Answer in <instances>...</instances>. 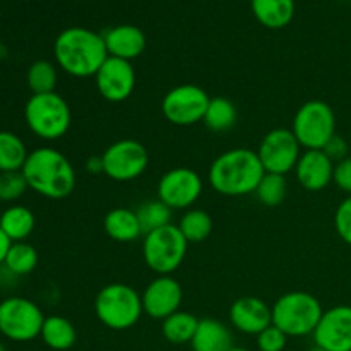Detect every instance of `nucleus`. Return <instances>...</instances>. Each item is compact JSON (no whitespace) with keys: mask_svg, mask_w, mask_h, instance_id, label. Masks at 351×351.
Instances as JSON below:
<instances>
[{"mask_svg":"<svg viewBox=\"0 0 351 351\" xmlns=\"http://www.w3.org/2000/svg\"><path fill=\"white\" fill-rule=\"evenodd\" d=\"M57 67L77 79L95 77L108 58L103 34L82 26L65 27L53 41Z\"/></svg>","mask_w":351,"mask_h":351,"instance_id":"f257e3e1","label":"nucleus"},{"mask_svg":"<svg viewBox=\"0 0 351 351\" xmlns=\"http://www.w3.org/2000/svg\"><path fill=\"white\" fill-rule=\"evenodd\" d=\"M266 175L257 151L233 147L215 158L208 171V182L218 194L226 197H242L254 194Z\"/></svg>","mask_w":351,"mask_h":351,"instance_id":"f03ea898","label":"nucleus"},{"mask_svg":"<svg viewBox=\"0 0 351 351\" xmlns=\"http://www.w3.org/2000/svg\"><path fill=\"white\" fill-rule=\"evenodd\" d=\"M23 175L27 187L41 197H69L75 189V170L69 158L53 147H38L31 151L23 167Z\"/></svg>","mask_w":351,"mask_h":351,"instance_id":"7ed1b4c3","label":"nucleus"},{"mask_svg":"<svg viewBox=\"0 0 351 351\" xmlns=\"http://www.w3.org/2000/svg\"><path fill=\"white\" fill-rule=\"evenodd\" d=\"M95 314L105 328L112 331H127L143 317V298L130 285L110 283L96 295Z\"/></svg>","mask_w":351,"mask_h":351,"instance_id":"20e7f679","label":"nucleus"},{"mask_svg":"<svg viewBox=\"0 0 351 351\" xmlns=\"http://www.w3.org/2000/svg\"><path fill=\"white\" fill-rule=\"evenodd\" d=\"M321 302L307 291H288L281 295L271 307L273 326L288 338H304L314 335L322 317Z\"/></svg>","mask_w":351,"mask_h":351,"instance_id":"39448f33","label":"nucleus"},{"mask_svg":"<svg viewBox=\"0 0 351 351\" xmlns=\"http://www.w3.org/2000/svg\"><path fill=\"white\" fill-rule=\"evenodd\" d=\"M24 120L27 129L36 137L58 141L71 129V106L57 91L31 95L24 105Z\"/></svg>","mask_w":351,"mask_h":351,"instance_id":"423d86ee","label":"nucleus"},{"mask_svg":"<svg viewBox=\"0 0 351 351\" xmlns=\"http://www.w3.org/2000/svg\"><path fill=\"white\" fill-rule=\"evenodd\" d=\"M189 242L177 225H167L144 235L143 259L158 276L175 273L187 256Z\"/></svg>","mask_w":351,"mask_h":351,"instance_id":"0eeeda50","label":"nucleus"},{"mask_svg":"<svg viewBox=\"0 0 351 351\" xmlns=\"http://www.w3.org/2000/svg\"><path fill=\"white\" fill-rule=\"evenodd\" d=\"M291 132L300 146L307 149H324L336 136V115L331 105L322 99H311L297 110Z\"/></svg>","mask_w":351,"mask_h":351,"instance_id":"6e6552de","label":"nucleus"},{"mask_svg":"<svg viewBox=\"0 0 351 351\" xmlns=\"http://www.w3.org/2000/svg\"><path fill=\"white\" fill-rule=\"evenodd\" d=\"M45 314L33 300L9 297L0 302V335L16 343L33 341L41 335Z\"/></svg>","mask_w":351,"mask_h":351,"instance_id":"1a4fd4ad","label":"nucleus"},{"mask_svg":"<svg viewBox=\"0 0 351 351\" xmlns=\"http://www.w3.org/2000/svg\"><path fill=\"white\" fill-rule=\"evenodd\" d=\"M101 160L103 175L115 182H132L147 170L149 153L139 141L120 139L103 151Z\"/></svg>","mask_w":351,"mask_h":351,"instance_id":"9d476101","label":"nucleus"},{"mask_svg":"<svg viewBox=\"0 0 351 351\" xmlns=\"http://www.w3.org/2000/svg\"><path fill=\"white\" fill-rule=\"evenodd\" d=\"M209 99L211 98L201 86H175L161 99V113L173 125L191 127L204 120Z\"/></svg>","mask_w":351,"mask_h":351,"instance_id":"9b49d317","label":"nucleus"},{"mask_svg":"<svg viewBox=\"0 0 351 351\" xmlns=\"http://www.w3.org/2000/svg\"><path fill=\"white\" fill-rule=\"evenodd\" d=\"M266 173L285 175L295 170L302 156V146L291 129H273L263 137L257 149Z\"/></svg>","mask_w":351,"mask_h":351,"instance_id":"f8f14e48","label":"nucleus"},{"mask_svg":"<svg viewBox=\"0 0 351 351\" xmlns=\"http://www.w3.org/2000/svg\"><path fill=\"white\" fill-rule=\"evenodd\" d=\"M202 177L187 167L171 168L161 175L158 182V199L163 201L171 211H187L201 197Z\"/></svg>","mask_w":351,"mask_h":351,"instance_id":"ddd939ff","label":"nucleus"},{"mask_svg":"<svg viewBox=\"0 0 351 351\" xmlns=\"http://www.w3.org/2000/svg\"><path fill=\"white\" fill-rule=\"evenodd\" d=\"M95 82L103 99L122 103L129 99L136 89V69L132 67V62L108 57L96 72Z\"/></svg>","mask_w":351,"mask_h":351,"instance_id":"4468645a","label":"nucleus"},{"mask_svg":"<svg viewBox=\"0 0 351 351\" xmlns=\"http://www.w3.org/2000/svg\"><path fill=\"white\" fill-rule=\"evenodd\" d=\"M141 298H143L144 314L156 321H165L171 314L180 311L184 290L171 274H167V276H156L153 281H149L141 293Z\"/></svg>","mask_w":351,"mask_h":351,"instance_id":"2eb2a0df","label":"nucleus"},{"mask_svg":"<svg viewBox=\"0 0 351 351\" xmlns=\"http://www.w3.org/2000/svg\"><path fill=\"white\" fill-rule=\"evenodd\" d=\"M312 336L314 345L326 351H351V305H336L322 312Z\"/></svg>","mask_w":351,"mask_h":351,"instance_id":"dca6fc26","label":"nucleus"},{"mask_svg":"<svg viewBox=\"0 0 351 351\" xmlns=\"http://www.w3.org/2000/svg\"><path fill=\"white\" fill-rule=\"evenodd\" d=\"M293 171L300 187L308 192H321L332 184L335 161L322 149H307L302 153Z\"/></svg>","mask_w":351,"mask_h":351,"instance_id":"f3484780","label":"nucleus"},{"mask_svg":"<svg viewBox=\"0 0 351 351\" xmlns=\"http://www.w3.org/2000/svg\"><path fill=\"white\" fill-rule=\"evenodd\" d=\"M230 322L243 335L257 336L273 324L271 307L257 297H240L230 307Z\"/></svg>","mask_w":351,"mask_h":351,"instance_id":"a211bd4d","label":"nucleus"},{"mask_svg":"<svg viewBox=\"0 0 351 351\" xmlns=\"http://www.w3.org/2000/svg\"><path fill=\"white\" fill-rule=\"evenodd\" d=\"M103 40H105L108 57H117L129 62L141 57L147 45L146 34L134 24H120V26L110 27L103 33Z\"/></svg>","mask_w":351,"mask_h":351,"instance_id":"6ab92c4d","label":"nucleus"},{"mask_svg":"<svg viewBox=\"0 0 351 351\" xmlns=\"http://www.w3.org/2000/svg\"><path fill=\"white\" fill-rule=\"evenodd\" d=\"M191 346L192 351H228L233 346L232 331L218 319H199Z\"/></svg>","mask_w":351,"mask_h":351,"instance_id":"aec40b11","label":"nucleus"},{"mask_svg":"<svg viewBox=\"0 0 351 351\" xmlns=\"http://www.w3.org/2000/svg\"><path fill=\"white\" fill-rule=\"evenodd\" d=\"M257 23L267 29H283L295 16V0H250Z\"/></svg>","mask_w":351,"mask_h":351,"instance_id":"412c9836","label":"nucleus"},{"mask_svg":"<svg viewBox=\"0 0 351 351\" xmlns=\"http://www.w3.org/2000/svg\"><path fill=\"white\" fill-rule=\"evenodd\" d=\"M103 230L112 240L120 243H129L143 237L139 218L136 211L129 208H115L106 213L103 219Z\"/></svg>","mask_w":351,"mask_h":351,"instance_id":"4be33fe9","label":"nucleus"},{"mask_svg":"<svg viewBox=\"0 0 351 351\" xmlns=\"http://www.w3.org/2000/svg\"><path fill=\"white\" fill-rule=\"evenodd\" d=\"M40 338L50 350L67 351L77 341V331L67 317L48 315V317H45Z\"/></svg>","mask_w":351,"mask_h":351,"instance_id":"5701e85b","label":"nucleus"},{"mask_svg":"<svg viewBox=\"0 0 351 351\" xmlns=\"http://www.w3.org/2000/svg\"><path fill=\"white\" fill-rule=\"evenodd\" d=\"M36 219L33 211L26 206H9L0 215V228L9 237L10 242H26L27 237L33 233Z\"/></svg>","mask_w":351,"mask_h":351,"instance_id":"b1692460","label":"nucleus"},{"mask_svg":"<svg viewBox=\"0 0 351 351\" xmlns=\"http://www.w3.org/2000/svg\"><path fill=\"white\" fill-rule=\"evenodd\" d=\"M237 119H239V112H237L235 103L225 96H215V98L209 99L202 122L209 130L219 134L235 127Z\"/></svg>","mask_w":351,"mask_h":351,"instance_id":"393cba45","label":"nucleus"},{"mask_svg":"<svg viewBox=\"0 0 351 351\" xmlns=\"http://www.w3.org/2000/svg\"><path fill=\"white\" fill-rule=\"evenodd\" d=\"M27 156H29V151L17 134L10 130H0V173L21 171Z\"/></svg>","mask_w":351,"mask_h":351,"instance_id":"a878e982","label":"nucleus"},{"mask_svg":"<svg viewBox=\"0 0 351 351\" xmlns=\"http://www.w3.org/2000/svg\"><path fill=\"white\" fill-rule=\"evenodd\" d=\"M199 326V319L194 314L185 311H178L167 317L161 326V332L167 341L171 345H187L192 341L195 329Z\"/></svg>","mask_w":351,"mask_h":351,"instance_id":"bb28decb","label":"nucleus"},{"mask_svg":"<svg viewBox=\"0 0 351 351\" xmlns=\"http://www.w3.org/2000/svg\"><path fill=\"white\" fill-rule=\"evenodd\" d=\"M182 235L189 243L204 242L213 232V218L204 209H187L178 223Z\"/></svg>","mask_w":351,"mask_h":351,"instance_id":"cd10ccee","label":"nucleus"},{"mask_svg":"<svg viewBox=\"0 0 351 351\" xmlns=\"http://www.w3.org/2000/svg\"><path fill=\"white\" fill-rule=\"evenodd\" d=\"M3 266L16 276H26L38 266V250L27 242H12L7 252Z\"/></svg>","mask_w":351,"mask_h":351,"instance_id":"c85d7f7f","label":"nucleus"},{"mask_svg":"<svg viewBox=\"0 0 351 351\" xmlns=\"http://www.w3.org/2000/svg\"><path fill=\"white\" fill-rule=\"evenodd\" d=\"M58 81L57 64L50 60H36L29 65L26 72L27 88L33 95H43V93H53Z\"/></svg>","mask_w":351,"mask_h":351,"instance_id":"c756f323","label":"nucleus"},{"mask_svg":"<svg viewBox=\"0 0 351 351\" xmlns=\"http://www.w3.org/2000/svg\"><path fill=\"white\" fill-rule=\"evenodd\" d=\"M171 213L173 211H171L163 201H160V199H153V201L143 202L136 211L137 218H139L141 230H143V235L170 225Z\"/></svg>","mask_w":351,"mask_h":351,"instance_id":"7c9ffc66","label":"nucleus"},{"mask_svg":"<svg viewBox=\"0 0 351 351\" xmlns=\"http://www.w3.org/2000/svg\"><path fill=\"white\" fill-rule=\"evenodd\" d=\"M288 192V180L285 175H276V173H266L263 177V180L259 182L256 189V197L259 199V202L266 208H276V206L283 204V201L287 199Z\"/></svg>","mask_w":351,"mask_h":351,"instance_id":"2f4dec72","label":"nucleus"},{"mask_svg":"<svg viewBox=\"0 0 351 351\" xmlns=\"http://www.w3.org/2000/svg\"><path fill=\"white\" fill-rule=\"evenodd\" d=\"M27 182L23 171H2L0 173V201L14 202L27 191Z\"/></svg>","mask_w":351,"mask_h":351,"instance_id":"473e14b6","label":"nucleus"},{"mask_svg":"<svg viewBox=\"0 0 351 351\" xmlns=\"http://www.w3.org/2000/svg\"><path fill=\"white\" fill-rule=\"evenodd\" d=\"M335 230L339 239L351 247V195H346L336 208Z\"/></svg>","mask_w":351,"mask_h":351,"instance_id":"72a5a7b5","label":"nucleus"},{"mask_svg":"<svg viewBox=\"0 0 351 351\" xmlns=\"http://www.w3.org/2000/svg\"><path fill=\"white\" fill-rule=\"evenodd\" d=\"M287 341L288 336L273 324L257 335V348H259V351H283L287 348Z\"/></svg>","mask_w":351,"mask_h":351,"instance_id":"f704fd0d","label":"nucleus"},{"mask_svg":"<svg viewBox=\"0 0 351 351\" xmlns=\"http://www.w3.org/2000/svg\"><path fill=\"white\" fill-rule=\"evenodd\" d=\"M332 182L339 191L345 192L346 195H351V156L335 163V175Z\"/></svg>","mask_w":351,"mask_h":351,"instance_id":"c9c22d12","label":"nucleus"},{"mask_svg":"<svg viewBox=\"0 0 351 351\" xmlns=\"http://www.w3.org/2000/svg\"><path fill=\"white\" fill-rule=\"evenodd\" d=\"M322 151H324V153L328 154L332 161H335V163H338V161L348 158V143H346L341 136H338V134H336V136L332 137L328 144H326L324 149Z\"/></svg>","mask_w":351,"mask_h":351,"instance_id":"e433bc0d","label":"nucleus"},{"mask_svg":"<svg viewBox=\"0 0 351 351\" xmlns=\"http://www.w3.org/2000/svg\"><path fill=\"white\" fill-rule=\"evenodd\" d=\"M86 170L93 175L103 173V160L101 156H91L86 161Z\"/></svg>","mask_w":351,"mask_h":351,"instance_id":"4c0bfd02","label":"nucleus"},{"mask_svg":"<svg viewBox=\"0 0 351 351\" xmlns=\"http://www.w3.org/2000/svg\"><path fill=\"white\" fill-rule=\"evenodd\" d=\"M10 245H12V242H10L9 237H7L5 233L2 232V228H0V266H2L3 261H5V256L7 252H9Z\"/></svg>","mask_w":351,"mask_h":351,"instance_id":"58836bf2","label":"nucleus"},{"mask_svg":"<svg viewBox=\"0 0 351 351\" xmlns=\"http://www.w3.org/2000/svg\"><path fill=\"white\" fill-rule=\"evenodd\" d=\"M7 57H9V48H7L2 41H0V62L5 60Z\"/></svg>","mask_w":351,"mask_h":351,"instance_id":"ea45409f","label":"nucleus"},{"mask_svg":"<svg viewBox=\"0 0 351 351\" xmlns=\"http://www.w3.org/2000/svg\"><path fill=\"white\" fill-rule=\"evenodd\" d=\"M228 351H250V350L242 348V346H232V348H230Z\"/></svg>","mask_w":351,"mask_h":351,"instance_id":"a19ab883","label":"nucleus"},{"mask_svg":"<svg viewBox=\"0 0 351 351\" xmlns=\"http://www.w3.org/2000/svg\"><path fill=\"white\" fill-rule=\"evenodd\" d=\"M308 351H326V350L319 348V346H314V348H312V350H308Z\"/></svg>","mask_w":351,"mask_h":351,"instance_id":"79ce46f5","label":"nucleus"},{"mask_svg":"<svg viewBox=\"0 0 351 351\" xmlns=\"http://www.w3.org/2000/svg\"><path fill=\"white\" fill-rule=\"evenodd\" d=\"M0 351H7V350H5V346H3V343H2V341H0Z\"/></svg>","mask_w":351,"mask_h":351,"instance_id":"37998d69","label":"nucleus"}]
</instances>
